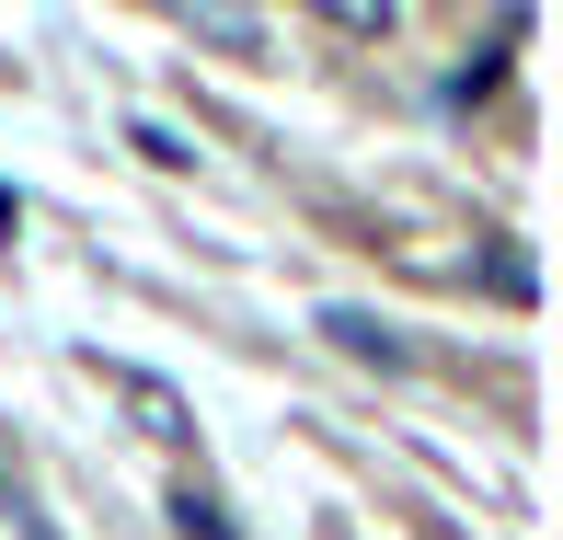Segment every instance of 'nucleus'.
<instances>
[{"instance_id":"f257e3e1","label":"nucleus","mask_w":563,"mask_h":540,"mask_svg":"<svg viewBox=\"0 0 563 540\" xmlns=\"http://www.w3.org/2000/svg\"><path fill=\"white\" fill-rule=\"evenodd\" d=\"M322 333H334V345L356 356V368H415V345H402V322H379V311H356V299H334V311H322Z\"/></svg>"},{"instance_id":"f03ea898","label":"nucleus","mask_w":563,"mask_h":540,"mask_svg":"<svg viewBox=\"0 0 563 540\" xmlns=\"http://www.w3.org/2000/svg\"><path fill=\"white\" fill-rule=\"evenodd\" d=\"M518 35H529V0H506V23H495V46H483L472 69H449V92H438V104H483V92H495V69H506V46H518Z\"/></svg>"},{"instance_id":"7ed1b4c3","label":"nucleus","mask_w":563,"mask_h":540,"mask_svg":"<svg viewBox=\"0 0 563 540\" xmlns=\"http://www.w3.org/2000/svg\"><path fill=\"white\" fill-rule=\"evenodd\" d=\"M115 392H126V403H139V415H150V437H173V449H185V437H196V426H185V403H173L162 379H139V368H115Z\"/></svg>"},{"instance_id":"20e7f679","label":"nucleus","mask_w":563,"mask_h":540,"mask_svg":"<svg viewBox=\"0 0 563 540\" xmlns=\"http://www.w3.org/2000/svg\"><path fill=\"white\" fill-rule=\"evenodd\" d=\"M173 529H185V540H242V529H230V506L208 495V483H173Z\"/></svg>"},{"instance_id":"39448f33","label":"nucleus","mask_w":563,"mask_h":540,"mask_svg":"<svg viewBox=\"0 0 563 540\" xmlns=\"http://www.w3.org/2000/svg\"><path fill=\"white\" fill-rule=\"evenodd\" d=\"M0 518H12L23 540H58V529L35 518V483H23V460H0Z\"/></svg>"},{"instance_id":"423d86ee","label":"nucleus","mask_w":563,"mask_h":540,"mask_svg":"<svg viewBox=\"0 0 563 540\" xmlns=\"http://www.w3.org/2000/svg\"><path fill=\"white\" fill-rule=\"evenodd\" d=\"M334 35H391V0H311Z\"/></svg>"},{"instance_id":"0eeeda50","label":"nucleus","mask_w":563,"mask_h":540,"mask_svg":"<svg viewBox=\"0 0 563 540\" xmlns=\"http://www.w3.org/2000/svg\"><path fill=\"white\" fill-rule=\"evenodd\" d=\"M483 288H495V299H529L541 276H529V253H495V265H483Z\"/></svg>"},{"instance_id":"6e6552de","label":"nucleus","mask_w":563,"mask_h":540,"mask_svg":"<svg viewBox=\"0 0 563 540\" xmlns=\"http://www.w3.org/2000/svg\"><path fill=\"white\" fill-rule=\"evenodd\" d=\"M0 230H23V208H12V185H0Z\"/></svg>"}]
</instances>
